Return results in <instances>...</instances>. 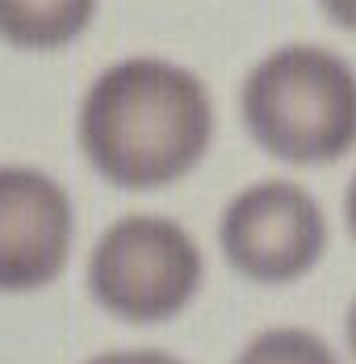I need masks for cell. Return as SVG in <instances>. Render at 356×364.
Listing matches in <instances>:
<instances>
[{"label": "cell", "instance_id": "cell-1", "mask_svg": "<svg viewBox=\"0 0 356 364\" xmlns=\"http://www.w3.org/2000/svg\"><path fill=\"white\" fill-rule=\"evenodd\" d=\"M84 159L117 188H164L197 168L214 139V101L189 68L135 55L97 75L80 101Z\"/></svg>", "mask_w": 356, "mask_h": 364}, {"label": "cell", "instance_id": "cell-2", "mask_svg": "<svg viewBox=\"0 0 356 364\" xmlns=\"http://www.w3.org/2000/svg\"><path fill=\"white\" fill-rule=\"evenodd\" d=\"M239 109L273 159L331 164L356 143V72L335 50L281 46L248 72Z\"/></svg>", "mask_w": 356, "mask_h": 364}, {"label": "cell", "instance_id": "cell-3", "mask_svg": "<svg viewBox=\"0 0 356 364\" xmlns=\"http://www.w3.org/2000/svg\"><path fill=\"white\" fill-rule=\"evenodd\" d=\"M201 247L172 218L126 214L88 255V293L122 323H168L201 289Z\"/></svg>", "mask_w": 356, "mask_h": 364}, {"label": "cell", "instance_id": "cell-4", "mask_svg": "<svg viewBox=\"0 0 356 364\" xmlns=\"http://www.w3.org/2000/svg\"><path fill=\"white\" fill-rule=\"evenodd\" d=\"M226 264L256 285H289L327 252L319 201L293 181H260L231 197L218 218Z\"/></svg>", "mask_w": 356, "mask_h": 364}, {"label": "cell", "instance_id": "cell-5", "mask_svg": "<svg viewBox=\"0 0 356 364\" xmlns=\"http://www.w3.org/2000/svg\"><path fill=\"white\" fill-rule=\"evenodd\" d=\"M68 188L26 164H0V293L46 289L71 252Z\"/></svg>", "mask_w": 356, "mask_h": 364}, {"label": "cell", "instance_id": "cell-6", "mask_svg": "<svg viewBox=\"0 0 356 364\" xmlns=\"http://www.w3.org/2000/svg\"><path fill=\"white\" fill-rule=\"evenodd\" d=\"M97 17V4H9L0 0V38L17 50H59L88 30Z\"/></svg>", "mask_w": 356, "mask_h": 364}, {"label": "cell", "instance_id": "cell-7", "mask_svg": "<svg viewBox=\"0 0 356 364\" xmlns=\"http://www.w3.org/2000/svg\"><path fill=\"white\" fill-rule=\"evenodd\" d=\"M235 364H340V360L315 331L273 327V331H260L235 356Z\"/></svg>", "mask_w": 356, "mask_h": 364}, {"label": "cell", "instance_id": "cell-8", "mask_svg": "<svg viewBox=\"0 0 356 364\" xmlns=\"http://www.w3.org/2000/svg\"><path fill=\"white\" fill-rule=\"evenodd\" d=\"M84 364H184V360L168 356V352H155V348H130V352H101V356H93Z\"/></svg>", "mask_w": 356, "mask_h": 364}, {"label": "cell", "instance_id": "cell-9", "mask_svg": "<svg viewBox=\"0 0 356 364\" xmlns=\"http://www.w3.org/2000/svg\"><path fill=\"white\" fill-rule=\"evenodd\" d=\"M344 335H348V352L356 356V297H352V306H348V318H344Z\"/></svg>", "mask_w": 356, "mask_h": 364}, {"label": "cell", "instance_id": "cell-10", "mask_svg": "<svg viewBox=\"0 0 356 364\" xmlns=\"http://www.w3.org/2000/svg\"><path fill=\"white\" fill-rule=\"evenodd\" d=\"M344 210H348V230H352V239H356V176H352V184H348V197H344Z\"/></svg>", "mask_w": 356, "mask_h": 364}]
</instances>
